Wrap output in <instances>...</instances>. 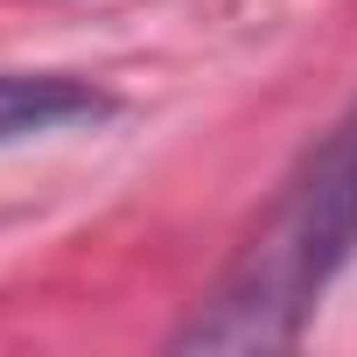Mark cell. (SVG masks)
I'll use <instances>...</instances> for the list:
<instances>
[{
	"instance_id": "7a4b0ae2",
	"label": "cell",
	"mask_w": 357,
	"mask_h": 357,
	"mask_svg": "<svg viewBox=\"0 0 357 357\" xmlns=\"http://www.w3.org/2000/svg\"><path fill=\"white\" fill-rule=\"evenodd\" d=\"M112 98L77 84V77H22V70H0V147L29 140V133H63V126H91L105 119Z\"/></svg>"
},
{
	"instance_id": "6da1fadb",
	"label": "cell",
	"mask_w": 357,
	"mask_h": 357,
	"mask_svg": "<svg viewBox=\"0 0 357 357\" xmlns=\"http://www.w3.org/2000/svg\"><path fill=\"white\" fill-rule=\"evenodd\" d=\"M357 252V105L294 168L225 287L175 336L183 350H287Z\"/></svg>"
}]
</instances>
